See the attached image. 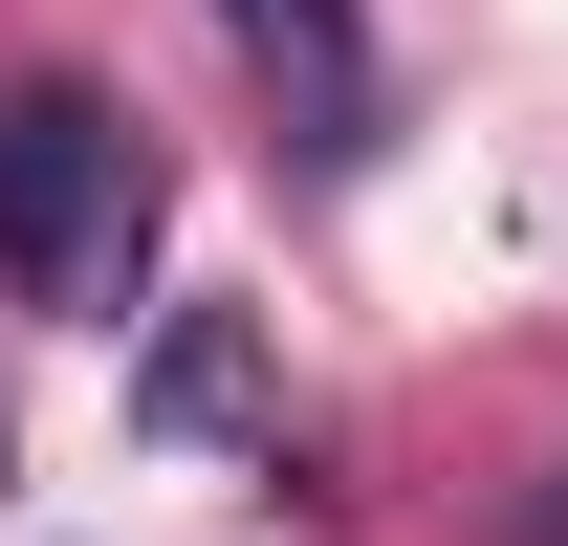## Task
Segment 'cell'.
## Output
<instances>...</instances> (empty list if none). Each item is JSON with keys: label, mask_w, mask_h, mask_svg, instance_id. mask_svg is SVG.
Here are the masks:
<instances>
[{"label": "cell", "mask_w": 568, "mask_h": 546, "mask_svg": "<svg viewBox=\"0 0 568 546\" xmlns=\"http://www.w3.org/2000/svg\"><path fill=\"white\" fill-rule=\"evenodd\" d=\"M0 263H22V306H132L153 153L110 132L88 88H0Z\"/></svg>", "instance_id": "6da1fadb"}, {"label": "cell", "mask_w": 568, "mask_h": 546, "mask_svg": "<svg viewBox=\"0 0 568 546\" xmlns=\"http://www.w3.org/2000/svg\"><path fill=\"white\" fill-rule=\"evenodd\" d=\"M263 67H306V110H328V153H351V110H372V67H351V0H219Z\"/></svg>", "instance_id": "7a4b0ae2"}, {"label": "cell", "mask_w": 568, "mask_h": 546, "mask_svg": "<svg viewBox=\"0 0 568 546\" xmlns=\"http://www.w3.org/2000/svg\"><path fill=\"white\" fill-rule=\"evenodd\" d=\"M153 415H241V328H175V350H153Z\"/></svg>", "instance_id": "3957f363"}]
</instances>
